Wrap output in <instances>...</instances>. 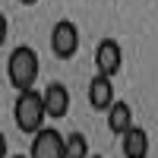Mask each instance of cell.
<instances>
[{
	"instance_id": "obj_12",
	"label": "cell",
	"mask_w": 158,
	"mask_h": 158,
	"mask_svg": "<svg viewBox=\"0 0 158 158\" xmlns=\"http://www.w3.org/2000/svg\"><path fill=\"white\" fill-rule=\"evenodd\" d=\"M6 152H10V146H6V136L0 133V158H6Z\"/></svg>"
},
{
	"instance_id": "obj_5",
	"label": "cell",
	"mask_w": 158,
	"mask_h": 158,
	"mask_svg": "<svg viewBox=\"0 0 158 158\" xmlns=\"http://www.w3.org/2000/svg\"><path fill=\"white\" fill-rule=\"evenodd\" d=\"M120 67H123V48L114 38H101L95 48V70L104 76H117Z\"/></svg>"
},
{
	"instance_id": "obj_6",
	"label": "cell",
	"mask_w": 158,
	"mask_h": 158,
	"mask_svg": "<svg viewBox=\"0 0 158 158\" xmlns=\"http://www.w3.org/2000/svg\"><path fill=\"white\" fill-rule=\"evenodd\" d=\"M89 104L95 111H108L114 104V76H104V73H95L89 79Z\"/></svg>"
},
{
	"instance_id": "obj_13",
	"label": "cell",
	"mask_w": 158,
	"mask_h": 158,
	"mask_svg": "<svg viewBox=\"0 0 158 158\" xmlns=\"http://www.w3.org/2000/svg\"><path fill=\"white\" fill-rule=\"evenodd\" d=\"M19 3H22V6H32V3H38V0H19Z\"/></svg>"
},
{
	"instance_id": "obj_10",
	"label": "cell",
	"mask_w": 158,
	"mask_h": 158,
	"mask_svg": "<svg viewBox=\"0 0 158 158\" xmlns=\"http://www.w3.org/2000/svg\"><path fill=\"white\" fill-rule=\"evenodd\" d=\"M89 155V142L82 133H70L67 136V152H63V158H85Z\"/></svg>"
},
{
	"instance_id": "obj_2",
	"label": "cell",
	"mask_w": 158,
	"mask_h": 158,
	"mask_svg": "<svg viewBox=\"0 0 158 158\" xmlns=\"http://www.w3.org/2000/svg\"><path fill=\"white\" fill-rule=\"evenodd\" d=\"M38 73H41V60H38V51L29 44L13 48V54L6 60V79L13 82V89H32L38 82Z\"/></svg>"
},
{
	"instance_id": "obj_8",
	"label": "cell",
	"mask_w": 158,
	"mask_h": 158,
	"mask_svg": "<svg viewBox=\"0 0 158 158\" xmlns=\"http://www.w3.org/2000/svg\"><path fill=\"white\" fill-rule=\"evenodd\" d=\"M120 149H123V155L127 158H146L149 155V133L142 127H130L127 133H123V139H120Z\"/></svg>"
},
{
	"instance_id": "obj_3",
	"label": "cell",
	"mask_w": 158,
	"mask_h": 158,
	"mask_svg": "<svg viewBox=\"0 0 158 158\" xmlns=\"http://www.w3.org/2000/svg\"><path fill=\"white\" fill-rule=\"evenodd\" d=\"M79 29H76V22L70 19H60L54 22V29H51V51H54V57L57 60H70L79 54Z\"/></svg>"
},
{
	"instance_id": "obj_7",
	"label": "cell",
	"mask_w": 158,
	"mask_h": 158,
	"mask_svg": "<svg viewBox=\"0 0 158 158\" xmlns=\"http://www.w3.org/2000/svg\"><path fill=\"white\" fill-rule=\"evenodd\" d=\"M44 108H48V117H63L70 111V89L63 82H51L44 89Z\"/></svg>"
},
{
	"instance_id": "obj_11",
	"label": "cell",
	"mask_w": 158,
	"mask_h": 158,
	"mask_svg": "<svg viewBox=\"0 0 158 158\" xmlns=\"http://www.w3.org/2000/svg\"><path fill=\"white\" fill-rule=\"evenodd\" d=\"M6 35H10V22H6V16L0 13V44L6 41Z\"/></svg>"
},
{
	"instance_id": "obj_1",
	"label": "cell",
	"mask_w": 158,
	"mask_h": 158,
	"mask_svg": "<svg viewBox=\"0 0 158 158\" xmlns=\"http://www.w3.org/2000/svg\"><path fill=\"white\" fill-rule=\"evenodd\" d=\"M13 120H16V127L22 130V133L35 136L38 130L44 127V120H48L44 92H35V85L32 89H22L19 98H16V104H13Z\"/></svg>"
},
{
	"instance_id": "obj_4",
	"label": "cell",
	"mask_w": 158,
	"mask_h": 158,
	"mask_svg": "<svg viewBox=\"0 0 158 158\" xmlns=\"http://www.w3.org/2000/svg\"><path fill=\"white\" fill-rule=\"evenodd\" d=\"M63 152H67V136L57 133L54 127H41L32 136V158H63Z\"/></svg>"
},
{
	"instance_id": "obj_9",
	"label": "cell",
	"mask_w": 158,
	"mask_h": 158,
	"mask_svg": "<svg viewBox=\"0 0 158 158\" xmlns=\"http://www.w3.org/2000/svg\"><path fill=\"white\" fill-rule=\"evenodd\" d=\"M130 127H133V108H130L127 101H117L114 98V104L108 108V130L117 133V136H123Z\"/></svg>"
}]
</instances>
